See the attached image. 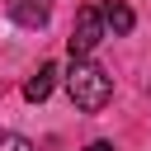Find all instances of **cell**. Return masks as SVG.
<instances>
[{"instance_id":"obj_1","label":"cell","mask_w":151,"mask_h":151,"mask_svg":"<svg viewBox=\"0 0 151 151\" xmlns=\"http://www.w3.org/2000/svg\"><path fill=\"white\" fill-rule=\"evenodd\" d=\"M66 94L80 113H99L109 99H113V80L104 66H94L90 57H71V71H66Z\"/></svg>"},{"instance_id":"obj_2","label":"cell","mask_w":151,"mask_h":151,"mask_svg":"<svg viewBox=\"0 0 151 151\" xmlns=\"http://www.w3.org/2000/svg\"><path fill=\"white\" fill-rule=\"evenodd\" d=\"M104 38H109V28H104V14H99V5H85V9H76V28H71V38H66L71 57H90V52H94Z\"/></svg>"},{"instance_id":"obj_3","label":"cell","mask_w":151,"mask_h":151,"mask_svg":"<svg viewBox=\"0 0 151 151\" xmlns=\"http://www.w3.org/2000/svg\"><path fill=\"white\" fill-rule=\"evenodd\" d=\"M99 14H104V28H109V33H118V38H123V33H132V24H137V14H132V5H127V0H104V5H99Z\"/></svg>"},{"instance_id":"obj_4","label":"cell","mask_w":151,"mask_h":151,"mask_svg":"<svg viewBox=\"0 0 151 151\" xmlns=\"http://www.w3.org/2000/svg\"><path fill=\"white\" fill-rule=\"evenodd\" d=\"M52 85H57V61H42L38 76L24 80V99H28V104H42V99L52 94Z\"/></svg>"},{"instance_id":"obj_5","label":"cell","mask_w":151,"mask_h":151,"mask_svg":"<svg viewBox=\"0 0 151 151\" xmlns=\"http://www.w3.org/2000/svg\"><path fill=\"white\" fill-rule=\"evenodd\" d=\"M9 19L24 28H42L47 24V0H9Z\"/></svg>"},{"instance_id":"obj_6","label":"cell","mask_w":151,"mask_h":151,"mask_svg":"<svg viewBox=\"0 0 151 151\" xmlns=\"http://www.w3.org/2000/svg\"><path fill=\"white\" fill-rule=\"evenodd\" d=\"M0 151H38L28 137H19V132H0Z\"/></svg>"},{"instance_id":"obj_7","label":"cell","mask_w":151,"mask_h":151,"mask_svg":"<svg viewBox=\"0 0 151 151\" xmlns=\"http://www.w3.org/2000/svg\"><path fill=\"white\" fill-rule=\"evenodd\" d=\"M85 151H113V142H90Z\"/></svg>"}]
</instances>
